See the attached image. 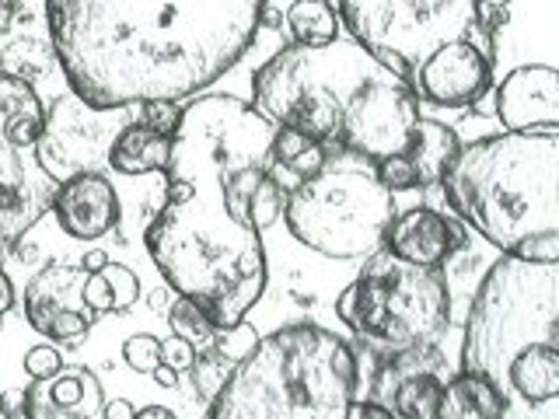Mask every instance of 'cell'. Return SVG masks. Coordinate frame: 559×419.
I'll return each mask as SVG.
<instances>
[{"label":"cell","mask_w":559,"mask_h":419,"mask_svg":"<svg viewBox=\"0 0 559 419\" xmlns=\"http://www.w3.org/2000/svg\"><path fill=\"white\" fill-rule=\"evenodd\" d=\"M273 122L235 95L192 98L171 133L165 206L144 244L165 284L197 301L217 328L245 322L266 290L252 196L273 175Z\"/></svg>","instance_id":"obj_1"},{"label":"cell","mask_w":559,"mask_h":419,"mask_svg":"<svg viewBox=\"0 0 559 419\" xmlns=\"http://www.w3.org/2000/svg\"><path fill=\"white\" fill-rule=\"evenodd\" d=\"M270 0H46L49 46L92 109L182 101L221 81Z\"/></svg>","instance_id":"obj_2"},{"label":"cell","mask_w":559,"mask_h":419,"mask_svg":"<svg viewBox=\"0 0 559 419\" xmlns=\"http://www.w3.org/2000/svg\"><path fill=\"white\" fill-rule=\"evenodd\" d=\"M252 105L273 127L367 161L402 154L419 122L413 84L343 35L329 46L280 49L255 70Z\"/></svg>","instance_id":"obj_3"},{"label":"cell","mask_w":559,"mask_h":419,"mask_svg":"<svg viewBox=\"0 0 559 419\" xmlns=\"http://www.w3.org/2000/svg\"><path fill=\"white\" fill-rule=\"evenodd\" d=\"M559 133H493L459 147L441 189L503 255L559 262Z\"/></svg>","instance_id":"obj_4"},{"label":"cell","mask_w":559,"mask_h":419,"mask_svg":"<svg viewBox=\"0 0 559 419\" xmlns=\"http://www.w3.org/2000/svg\"><path fill=\"white\" fill-rule=\"evenodd\" d=\"M360 388L357 349L311 322L259 339L210 402V419H346Z\"/></svg>","instance_id":"obj_5"},{"label":"cell","mask_w":559,"mask_h":419,"mask_svg":"<svg viewBox=\"0 0 559 419\" xmlns=\"http://www.w3.org/2000/svg\"><path fill=\"white\" fill-rule=\"evenodd\" d=\"M535 346H559V262L500 255L468 304L462 371L503 388L507 367Z\"/></svg>","instance_id":"obj_6"},{"label":"cell","mask_w":559,"mask_h":419,"mask_svg":"<svg viewBox=\"0 0 559 419\" xmlns=\"http://www.w3.org/2000/svg\"><path fill=\"white\" fill-rule=\"evenodd\" d=\"M395 217V196L378 182L374 161L360 154H329L322 171L287 189L284 220L305 249L325 259H367L381 249Z\"/></svg>","instance_id":"obj_7"},{"label":"cell","mask_w":559,"mask_h":419,"mask_svg":"<svg viewBox=\"0 0 559 419\" xmlns=\"http://www.w3.org/2000/svg\"><path fill=\"white\" fill-rule=\"evenodd\" d=\"M336 314L381 357H392L441 339L451 322V290L441 270L409 266L378 249L336 297Z\"/></svg>","instance_id":"obj_8"},{"label":"cell","mask_w":559,"mask_h":419,"mask_svg":"<svg viewBox=\"0 0 559 419\" xmlns=\"http://www.w3.org/2000/svg\"><path fill=\"white\" fill-rule=\"evenodd\" d=\"M336 14L349 39L409 84L437 49L479 25L476 0H340Z\"/></svg>","instance_id":"obj_9"},{"label":"cell","mask_w":559,"mask_h":419,"mask_svg":"<svg viewBox=\"0 0 559 419\" xmlns=\"http://www.w3.org/2000/svg\"><path fill=\"white\" fill-rule=\"evenodd\" d=\"M43 122L46 105L35 84L0 74V241L8 244L49 214L60 185L35 154Z\"/></svg>","instance_id":"obj_10"},{"label":"cell","mask_w":559,"mask_h":419,"mask_svg":"<svg viewBox=\"0 0 559 419\" xmlns=\"http://www.w3.org/2000/svg\"><path fill=\"white\" fill-rule=\"evenodd\" d=\"M130 109H92L78 95H63L46 109L39 136V165L57 182L78 171H98L109 165V151L119 130L127 127Z\"/></svg>","instance_id":"obj_11"},{"label":"cell","mask_w":559,"mask_h":419,"mask_svg":"<svg viewBox=\"0 0 559 419\" xmlns=\"http://www.w3.org/2000/svg\"><path fill=\"white\" fill-rule=\"evenodd\" d=\"M84 279L87 273L81 266H70V262L43 266L25 287L28 325L57 343H74L87 336L98 314L84 304Z\"/></svg>","instance_id":"obj_12"},{"label":"cell","mask_w":559,"mask_h":419,"mask_svg":"<svg viewBox=\"0 0 559 419\" xmlns=\"http://www.w3.org/2000/svg\"><path fill=\"white\" fill-rule=\"evenodd\" d=\"M489 84H493V60H486L468 39L448 43L444 49H437L413 74L416 98L441 105V109L476 105L489 92Z\"/></svg>","instance_id":"obj_13"},{"label":"cell","mask_w":559,"mask_h":419,"mask_svg":"<svg viewBox=\"0 0 559 419\" xmlns=\"http://www.w3.org/2000/svg\"><path fill=\"white\" fill-rule=\"evenodd\" d=\"M493 112L507 133H559V74L549 63L511 70L497 84Z\"/></svg>","instance_id":"obj_14"},{"label":"cell","mask_w":559,"mask_h":419,"mask_svg":"<svg viewBox=\"0 0 559 419\" xmlns=\"http://www.w3.org/2000/svg\"><path fill=\"white\" fill-rule=\"evenodd\" d=\"M465 241H468L465 224L454 214H441V210H430V206L402 210V214H395L392 224L384 227V238H381L384 252L409 262V266H427V270H441Z\"/></svg>","instance_id":"obj_15"},{"label":"cell","mask_w":559,"mask_h":419,"mask_svg":"<svg viewBox=\"0 0 559 419\" xmlns=\"http://www.w3.org/2000/svg\"><path fill=\"white\" fill-rule=\"evenodd\" d=\"M49 210L57 214L60 231L78 241H95L109 235L122 217L119 192L102 171H78L63 179Z\"/></svg>","instance_id":"obj_16"},{"label":"cell","mask_w":559,"mask_h":419,"mask_svg":"<svg viewBox=\"0 0 559 419\" xmlns=\"http://www.w3.org/2000/svg\"><path fill=\"white\" fill-rule=\"evenodd\" d=\"M102 381L87 367H60L25 388V419H95L102 412Z\"/></svg>","instance_id":"obj_17"},{"label":"cell","mask_w":559,"mask_h":419,"mask_svg":"<svg viewBox=\"0 0 559 419\" xmlns=\"http://www.w3.org/2000/svg\"><path fill=\"white\" fill-rule=\"evenodd\" d=\"M507 406H511V395L500 384L476 371H462L444 381L433 419H503Z\"/></svg>","instance_id":"obj_18"},{"label":"cell","mask_w":559,"mask_h":419,"mask_svg":"<svg viewBox=\"0 0 559 419\" xmlns=\"http://www.w3.org/2000/svg\"><path fill=\"white\" fill-rule=\"evenodd\" d=\"M459 133L444 122L437 119H419L416 130L406 144V161L413 165V175H416V185L427 189V185H437L444 179L448 165L454 161V154H459Z\"/></svg>","instance_id":"obj_19"},{"label":"cell","mask_w":559,"mask_h":419,"mask_svg":"<svg viewBox=\"0 0 559 419\" xmlns=\"http://www.w3.org/2000/svg\"><path fill=\"white\" fill-rule=\"evenodd\" d=\"M168 154H171V136L157 133V130L144 127L140 119H133L112 140L109 165L119 175H151V171H165Z\"/></svg>","instance_id":"obj_20"},{"label":"cell","mask_w":559,"mask_h":419,"mask_svg":"<svg viewBox=\"0 0 559 419\" xmlns=\"http://www.w3.org/2000/svg\"><path fill=\"white\" fill-rule=\"evenodd\" d=\"M329 154H336V151L314 144V140H308L305 133H297V130L276 127V133H273V168L287 171L294 182L311 179L314 171H322V165L329 161Z\"/></svg>","instance_id":"obj_21"},{"label":"cell","mask_w":559,"mask_h":419,"mask_svg":"<svg viewBox=\"0 0 559 419\" xmlns=\"http://www.w3.org/2000/svg\"><path fill=\"white\" fill-rule=\"evenodd\" d=\"M287 28L297 46H329L340 39V14L329 0H294L287 8Z\"/></svg>","instance_id":"obj_22"},{"label":"cell","mask_w":559,"mask_h":419,"mask_svg":"<svg viewBox=\"0 0 559 419\" xmlns=\"http://www.w3.org/2000/svg\"><path fill=\"white\" fill-rule=\"evenodd\" d=\"M441 388H444V381L437 378L433 371L409 374L392 388L389 402H384V409H389L395 419H433L437 416V402H441Z\"/></svg>","instance_id":"obj_23"},{"label":"cell","mask_w":559,"mask_h":419,"mask_svg":"<svg viewBox=\"0 0 559 419\" xmlns=\"http://www.w3.org/2000/svg\"><path fill=\"white\" fill-rule=\"evenodd\" d=\"M52 63H57L52 46L49 39H39V35H22V39H14L0 49V74L28 81V84L46 77Z\"/></svg>","instance_id":"obj_24"},{"label":"cell","mask_w":559,"mask_h":419,"mask_svg":"<svg viewBox=\"0 0 559 419\" xmlns=\"http://www.w3.org/2000/svg\"><path fill=\"white\" fill-rule=\"evenodd\" d=\"M168 322H171V336H179L186 339L197 354H210L217 343V325L214 319L197 304V301H189V297H175L171 308H168Z\"/></svg>","instance_id":"obj_25"},{"label":"cell","mask_w":559,"mask_h":419,"mask_svg":"<svg viewBox=\"0 0 559 419\" xmlns=\"http://www.w3.org/2000/svg\"><path fill=\"white\" fill-rule=\"evenodd\" d=\"M231 371H235V363H227L224 357H217L214 349H210V354H197V360H192V367H189L192 392H197L210 406L214 395L224 388V381L231 378Z\"/></svg>","instance_id":"obj_26"},{"label":"cell","mask_w":559,"mask_h":419,"mask_svg":"<svg viewBox=\"0 0 559 419\" xmlns=\"http://www.w3.org/2000/svg\"><path fill=\"white\" fill-rule=\"evenodd\" d=\"M284 203H287V185L280 182V175L273 171L259 182L255 196H252V224L259 231H266V227H273L280 217H284Z\"/></svg>","instance_id":"obj_27"},{"label":"cell","mask_w":559,"mask_h":419,"mask_svg":"<svg viewBox=\"0 0 559 419\" xmlns=\"http://www.w3.org/2000/svg\"><path fill=\"white\" fill-rule=\"evenodd\" d=\"M105 284H109V294H112V311H130L136 301H140V279L130 266H122V262H109V266L102 270Z\"/></svg>","instance_id":"obj_28"},{"label":"cell","mask_w":559,"mask_h":419,"mask_svg":"<svg viewBox=\"0 0 559 419\" xmlns=\"http://www.w3.org/2000/svg\"><path fill=\"white\" fill-rule=\"evenodd\" d=\"M255 343H259L255 328H252L249 322H238V325H231V328H221V332H217L214 354L224 357L227 363H235V367H238V363L255 349Z\"/></svg>","instance_id":"obj_29"},{"label":"cell","mask_w":559,"mask_h":419,"mask_svg":"<svg viewBox=\"0 0 559 419\" xmlns=\"http://www.w3.org/2000/svg\"><path fill=\"white\" fill-rule=\"evenodd\" d=\"M122 360H127L136 374H154V367L162 363V339L151 332H140L122 343Z\"/></svg>","instance_id":"obj_30"},{"label":"cell","mask_w":559,"mask_h":419,"mask_svg":"<svg viewBox=\"0 0 559 419\" xmlns=\"http://www.w3.org/2000/svg\"><path fill=\"white\" fill-rule=\"evenodd\" d=\"M374 171H378V182L384 185L395 196V192H409L416 189V175H413V165L406 161V154H389L374 161Z\"/></svg>","instance_id":"obj_31"},{"label":"cell","mask_w":559,"mask_h":419,"mask_svg":"<svg viewBox=\"0 0 559 419\" xmlns=\"http://www.w3.org/2000/svg\"><path fill=\"white\" fill-rule=\"evenodd\" d=\"M136 109H140V122H144V127L165 133V136H171L182 119L179 101H144V105H136Z\"/></svg>","instance_id":"obj_32"},{"label":"cell","mask_w":559,"mask_h":419,"mask_svg":"<svg viewBox=\"0 0 559 419\" xmlns=\"http://www.w3.org/2000/svg\"><path fill=\"white\" fill-rule=\"evenodd\" d=\"M63 367L60 360V349L57 346H49V343H39V346H28V354H25V374L35 381V378H49V374H57Z\"/></svg>","instance_id":"obj_33"},{"label":"cell","mask_w":559,"mask_h":419,"mask_svg":"<svg viewBox=\"0 0 559 419\" xmlns=\"http://www.w3.org/2000/svg\"><path fill=\"white\" fill-rule=\"evenodd\" d=\"M192 360H197V349H192L186 339H179V336L162 339V363H168L171 371H189Z\"/></svg>","instance_id":"obj_34"},{"label":"cell","mask_w":559,"mask_h":419,"mask_svg":"<svg viewBox=\"0 0 559 419\" xmlns=\"http://www.w3.org/2000/svg\"><path fill=\"white\" fill-rule=\"evenodd\" d=\"M136 406L127 398H112V402H102V419H133Z\"/></svg>","instance_id":"obj_35"},{"label":"cell","mask_w":559,"mask_h":419,"mask_svg":"<svg viewBox=\"0 0 559 419\" xmlns=\"http://www.w3.org/2000/svg\"><path fill=\"white\" fill-rule=\"evenodd\" d=\"M346 419H395L389 409L374 406V402H354V409H349Z\"/></svg>","instance_id":"obj_36"},{"label":"cell","mask_w":559,"mask_h":419,"mask_svg":"<svg viewBox=\"0 0 559 419\" xmlns=\"http://www.w3.org/2000/svg\"><path fill=\"white\" fill-rule=\"evenodd\" d=\"M22 406H25L22 388H8L4 395H0V416H22Z\"/></svg>","instance_id":"obj_37"},{"label":"cell","mask_w":559,"mask_h":419,"mask_svg":"<svg viewBox=\"0 0 559 419\" xmlns=\"http://www.w3.org/2000/svg\"><path fill=\"white\" fill-rule=\"evenodd\" d=\"M175 294L171 287H157V290H151V297H147V304L157 311V314H168V308H171V301H175Z\"/></svg>","instance_id":"obj_38"},{"label":"cell","mask_w":559,"mask_h":419,"mask_svg":"<svg viewBox=\"0 0 559 419\" xmlns=\"http://www.w3.org/2000/svg\"><path fill=\"white\" fill-rule=\"evenodd\" d=\"M14 308V284H11V276L0 270V319Z\"/></svg>","instance_id":"obj_39"},{"label":"cell","mask_w":559,"mask_h":419,"mask_svg":"<svg viewBox=\"0 0 559 419\" xmlns=\"http://www.w3.org/2000/svg\"><path fill=\"white\" fill-rule=\"evenodd\" d=\"M78 266H81L84 273H102L105 266H109V255H105L102 249H92V252H87V255L78 262Z\"/></svg>","instance_id":"obj_40"},{"label":"cell","mask_w":559,"mask_h":419,"mask_svg":"<svg viewBox=\"0 0 559 419\" xmlns=\"http://www.w3.org/2000/svg\"><path fill=\"white\" fill-rule=\"evenodd\" d=\"M151 378H154L157 384H162V388H175V384H179V371H171L168 363H157Z\"/></svg>","instance_id":"obj_41"},{"label":"cell","mask_w":559,"mask_h":419,"mask_svg":"<svg viewBox=\"0 0 559 419\" xmlns=\"http://www.w3.org/2000/svg\"><path fill=\"white\" fill-rule=\"evenodd\" d=\"M133 419H175L165 406H147V409H140Z\"/></svg>","instance_id":"obj_42"},{"label":"cell","mask_w":559,"mask_h":419,"mask_svg":"<svg viewBox=\"0 0 559 419\" xmlns=\"http://www.w3.org/2000/svg\"><path fill=\"white\" fill-rule=\"evenodd\" d=\"M0 17H14V0H0Z\"/></svg>","instance_id":"obj_43"},{"label":"cell","mask_w":559,"mask_h":419,"mask_svg":"<svg viewBox=\"0 0 559 419\" xmlns=\"http://www.w3.org/2000/svg\"><path fill=\"white\" fill-rule=\"evenodd\" d=\"M476 4H479V8H507L511 0H476Z\"/></svg>","instance_id":"obj_44"},{"label":"cell","mask_w":559,"mask_h":419,"mask_svg":"<svg viewBox=\"0 0 559 419\" xmlns=\"http://www.w3.org/2000/svg\"><path fill=\"white\" fill-rule=\"evenodd\" d=\"M11 22H14V17H0V35H4V32L11 28Z\"/></svg>","instance_id":"obj_45"},{"label":"cell","mask_w":559,"mask_h":419,"mask_svg":"<svg viewBox=\"0 0 559 419\" xmlns=\"http://www.w3.org/2000/svg\"><path fill=\"white\" fill-rule=\"evenodd\" d=\"M8 249H11V244H8V241H0V266H4V255H8Z\"/></svg>","instance_id":"obj_46"},{"label":"cell","mask_w":559,"mask_h":419,"mask_svg":"<svg viewBox=\"0 0 559 419\" xmlns=\"http://www.w3.org/2000/svg\"><path fill=\"white\" fill-rule=\"evenodd\" d=\"M0 328H4V322H0Z\"/></svg>","instance_id":"obj_47"},{"label":"cell","mask_w":559,"mask_h":419,"mask_svg":"<svg viewBox=\"0 0 559 419\" xmlns=\"http://www.w3.org/2000/svg\"><path fill=\"white\" fill-rule=\"evenodd\" d=\"M203 419H210V416H203Z\"/></svg>","instance_id":"obj_48"},{"label":"cell","mask_w":559,"mask_h":419,"mask_svg":"<svg viewBox=\"0 0 559 419\" xmlns=\"http://www.w3.org/2000/svg\"><path fill=\"white\" fill-rule=\"evenodd\" d=\"M503 419H507V416H503Z\"/></svg>","instance_id":"obj_49"}]
</instances>
